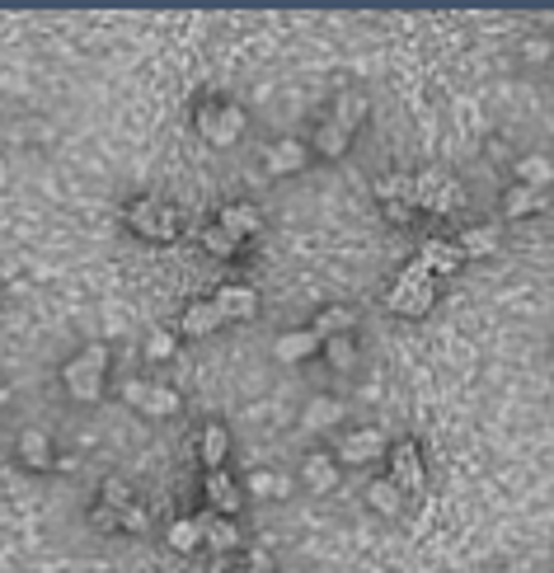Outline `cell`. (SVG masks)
Here are the masks:
<instances>
[{"instance_id":"obj_10","label":"cell","mask_w":554,"mask_h":573,"mask_svg":"<svg viewBox=\"0 0 554 573\" xmlns=\"http://www.w3.org/2000/svg\"><path fill=\"white\" fill-rule=\"evenodd\" d=\"M385 451V437L376 428H357L339 442V465H371Z\"/></svg>"},{"instance_id":"obj_20","label":"cell","mask_w":554,"mask_h":573,"mask_svg":"<svg viewBox=\"0 0 554 573\" xmlns=\"http://www.w3.org/2000/svg\"><path fill=\"white\" fill-rule=\"evenodd\" d=\"M226 451H231V433H226L221 423H207V428H202V437H198L202 465H207V470H221V465H226Z\"/></svg>"},{"instance_id":"obj_32","label":"cell","mask_w":554,"mask_h":573,"mask_svg":"<svg viewBox=\"0 0 554 573\" xmlns=\"http://www.w3.org/2000/svg\"><path fill=\"white\" fill-rule=\"evenodd\" d=\"M99 503H104V508H113V512H127L132 503H137V498H132V484H127V480L108 475V480L99 484Z\"/></svg>"},{"instance_id":"obj_36","label":"cell","mask_w":554,"mask_h":573,"mask_svg":"<svg viewBox=\"0 0 554 573\" xmlns=\"http://www.w3.org/2000/svg\"><path fill=\"white\" fill-rule=\"evenodd\" d=\"M381 212L390 226H409V221H414V207H409V202H381Z\"/></svg>"},{"instance_id":"obj_40","label":"cell","mask_w":554,"mask_h":573,"mask_svg":"<svg viewBox=\"0 0 554 573\" xmlns=\"http://www.w3.org/2000/svg\"><path fill=\"white\" fill-rule=\"evenodd\" d=\"M5 404H10V390H5V386H0V409H5Z\"/></svg>"},{"instance_id":"obj_7","label":"cell","mask_w":554,"mask_h":573,"mask_svg":"<svg viewBox=\"0 0 554 573\" xmlns=\"http://www.w3.org/2000/svg\"><path fill=\"white\" fill-rule=\"evenodd\" d=\"M202 494H207V508L216 517H235V512L245 508V489L226 475V470H207V480H202Z\"/></svg>"},{"instance_id":"obj_13","label":"cell","mask_w":554,"mask_h":573,"mask_svg":"<svg viewBox=\"0 0 554 573\" xmlns=\"http://www.w3.org/2000/svg\"><path fill=\"white\" fill-rule=\"evenodd\" d=\"M15 451H19V461L29 465V470H57V465H62L43 428H24V433H19V442H15Z\"/></svg>"},{"instance_id":"obj_30","label":"cell","mask_w":554,"mask_h":573,"mask_svg":"<svg viewBox=\"0 0 554 573\" xmlns=\"http://www.w3.org/2000/svg\"><path fill=\"white\" fill-rule=\"evenodd\" d=\"M179 409H184V400H179V390L155 386V381H151V395H146V409H141V414H155V419H170V414H179Z\"/></svg>"},{"instance_id":"obj_25","label":"cell","mask_w":554,"mask_h":573,"mask_svg":"<svg viewBox=\"0 0 554 573\" xmlns=\"http://www.w3.org/2000/svg\"><path fill=\"white\" fill-rule=\"evenodd\" d=\"M329 118H334L348 137H357V127L367 123V99H362V94H339V104H334Z\"/></svg>"},{"instance_id":"obj_27","label":"cell","mask_w":554,"mask_h":573,"mask_svg":"<svg viewBox=\"0 0 554 573\" xmlns=\"http://www.w3.org/2000/svg\"><path fill=\"white\" fill-rule=\"evenodd\" d=\"M165 545H170L174 555H193L202 545V531L193 517H179V522H170V531H165Z\"/></svg>"},{"instance_id":"obj_11","label":"cell","mask_w":554,"mask_h":573,"mask_svg":"<svg viewBox=\"0 0 554 573\" xmlns=\"http://www.w3.org/2000/svg\"><path fill=\"white\" fill-rule=\"evenodd\" d=\"M212 301L226 320H254V315H259V292H254V287H240V282H226Z\"/></svg>"},{"instance_id":"obj_21","label":"cell","mask_w":554,"mask_h":573,"mask_svg":"<svg viewBox=\"0 0 554 573\" xmlns=\"http://www.w3.org/2000/svg\"><path fill=\"white\" fill-rule=\"evenodd\" d=\"M536 212H545V193H536V188L526 184H512L508 193H503V217H536Z\"/></svg>"},{"instance_id":"obj_39","label":"cell","mask_w":554,"mask_h":573,"mask_svg":"<svg viewBox=\"0 0 554 573\" xmlns=\"http://www.w3.org/2000/svg\"><path fill=\"white\" fill-rule=\"evenodd\" d=\"M123 531H146V512H141L137 503L123 512Z\"/></svg>"},{"instance_id":"obj_18","label":"cell","mask_w":554,"mask_h":573,"mask_svg":"<svg viewBox=\"0 0 554 573\" xmlns=\"http://www.w3.org/2000/svg\"><path fill=\"white\" fill-rule=\"evenodd\" d=\"M343 400H329V395H320V400L306 404V414H301V428H310V433H324V428H339L343 423Z\"/></svg>"},{"instance_id":"obj_16","label":"cell","mask_w":554,"mask_h":573,"mask_svg":"<svg viewBox=\"0 0 554 573\" xmlns=\"http://www.w3.org/2000/svg\"><path fill=\"white\" fill-rule=\"evenodd\" d=\"M418 264L428 268L432 278H451L465 264V254L456 249V240H428V245L418 249Z\"/></svg>"},{"instance_id":"obj_24","label":"cell","mask_w":554,"mask_h":573,"mask_svg":"<svg viewBox=\"0 0 554 573\" xmlns=\"http://www.w3.org/2000/svg\"><path fill=\"white\" fill-rule=\"evenodd\" d=\"M367 503L381 512V517H400L404 512V494H400V484L395 480H371L367 484Z\"/></svg>"},{"instance_id":"obj_6","label":"cell","mask_w":554,"mask_h":573,"mask_svg":"<svg viewBox=\"0 0 554 573\" xmlns=\"http://www.w3.org/2000/svg\"><path fill=\"white\" fill-rule=\"evenodd\" d=\"M390 480L400 484L404 503L423 494L428 475H423V456H418V442H414V437H404V442H395V447H390Z\"/></svg>"},{"instance_id":"obj_9","label":"cell","mask_w":554,"mask_h":573,"mask_svg":"<svg viewBox=\"0 0 554 573\" xmlns=\"http://www.w3.org/2000/svg\"><path fill=\"white\" fill-rule=\"evenodd\" d=\"M216 226H221V231H231L235 240L245 245V240H254V235L263 231V217H259V207H254V202H226V207H221V217H216Z\"/></svg>"},{"instance_id":"obj_41","label":"cell","mask_w":554,"mask_h":573,"mask_svg":"<svg viewBox=\"0 0 554 573\" xmlns=\"http://www.w3.org/2000/svg\"><path fill=\"white\" fill-rule=\"evenodd\" d=\"M235 573H254V569H249V564H240V569H235Z\"/></svg>"},{"instance_id":"obj_14","label":"cell","mask_w":554,"mask_h":573,"mask_svg":"<svg viewBox=\"0 0 554 573\" xmlns=\"http://www.w3.org/2000/svg\"><path fill=\"white\" fill-rule=\"evenodd\" d=\"M221 325H226V315L216 310V301H193V306L179 315V334H184V339H207V334H216Z\"/></svg>"},{"instance_id":"obj_17","label":"cell","mask_w":554,"mask_h":573,"mask_svg":"<svg viewBox=\"0 0 554 573\" xmlns=\"http://www.w3.org/2000/svg\"><path fill=\"white\" fill-rule=\"evenodd\" d=\"M315 353H324V339L315 329H292V334H277V343H273L277 362H306Z\"/></svg>"},{"instance_id":"obj_1","label":"cell","mask_w":554,"mask_h":573,"mask_svg":"<svg viewBox=\"0 0 554 573\" xmlns=\"http://www.w3.org/2000/svg\"><path fill=\"white\" fill-rule=\"evenodd\" d=\"M123 221H127V231L141 235V240H151V245H170V240H179V231H184L179 207H174V202H160V198H132Z\"/></svg>"},{"instance_id":"obj_34","label":"cell","mask_w":554,"mask_h":573,"mask_svg":"<svg viewBox=\"0 0 554 573\" xmlns=\"http://www.w3.org/2000/svg\"><path fill=\"white\" fill-rule=\"evenodd\" d=\"M141 353L151 357V362H170L174 353H179V334H170V329H151L146 334V348Z\"/></svg>"},{"instance_id":"obj_12","label":"cell","mask_w":554,"mask_h":573,"mask_svg":"<svg viewBox=\"0 0 554 573\" xmlns=\"http://www.w3.org/2000/svg\"><path fill=\"white\" fill-rule=\"evenodd\" d=\"M202 531V541L212 545L216 555H226V550H240V527H235V517H216L212 508L202 512V517H193Z\"/></svg>"},{"instance_id":"obj_8","label":"cell","mask_w":554,"mask_h":573,"mask_svg":"<svg viewBox=\"0 0 554 573\" xmlns=\"http://www.w3.org/2000/svg\"><path fill=\"white\" fill-rule=\"evenodd\" d=\"M306 141H296V137H277L273 146H263V165H268V174H296V170H306Z\"/></svg>"},{"instance_id":"obj_15","label":"cell","mask_w":554,"mask_h":573,"mask_svg":"<svg viewBox=\"0 0 554 573\" xmlns=\"http://www.w3.org/2000/svg\"><path fill=\"white\" fill-rule=\"evenodd\" d=\"M301 480H306L310 494H329V489L339 484V456H329V451H310L306 461H301Z\"/></svg>"},{"instance_id":"obj_29","label":"cell","mask_w":554,"mask_h":573,"mask_svg":"<svg viewBox=\"0 0 554 573\" xmlns=\"http://www.w3.org/2000/svg\"><path fill=\"white\" fill-rule=\"evenodd\" d=\"M324 357H329V367H334V372H353V367H357V343H353V334L324 339Z\"/></svg>"},{"instance_id":"obj_4","label":"cell","mask_w":554,"mask_h":573,"mask_svg":"<svg viewBox=\"0 0 554 573\" xmlns=\"http://www.w3.org/2000/svg\"><path fill=\"white\" fill-rule=\"evenodd\" d=\"M198 132L207 146H235V141L245 137V109L207 99V104H198Z\"/></svg>"},{"instance_id":"obj_31","label":"cell","mask_w":554,"mask_h":573,"mask_svg":"<svg viewBox=\"0 0 554 573\" xmlns=\"http://www.w3.org/2000/svg\"><path fill=\"white\" fill-rule=\"evenodd\" d=\"M376 198L409 202V207H414V179H409V174H385V179H376Z\"/></svg>"},{"instance_id":"obj_3","label":"cell","mask_w":554,"mask_h":573,"mask_svg":"<svg viewBox=\"0 0 554 573\" xmlns=\"http://www.w3.org/2000/svg\"><path fill=\"white\" fill-rule=\"evenodd\" d=\"M104 372H108V353L99 348V343H90L85 353H76L62 367L66 395H71L76 404H94L99 395H104Z\"/></svg>"},{"instance_id":"obj_22","label":"cell","mask_w":554,"mask_h":573,"mask_svg":"<svg viewBox=\"0 0 554 573\" xmlns=\"http://www.w3.org/2000/svg\"><path fill=\"white\" fill-rule=\"evenodd\" d=\"M456 249H461L465 259H489L493 249H498V226H470V231L456 235Z\"/></svg>"},{"instance_id":"obj_5","label":"cell","mask_w":554,"mask_h":573,"mask_svg":"<svg viewBox=\"0 0 554 573\" xmlns=\"http://www.w3.org/2000/svg\"><path fill=\"white\" fill-rule=\"evenodd\" d=\"M465 202V193H461V184L451 179V174H442V170H423V174H414V207H423V212H456Z\"/></svg>"},{"instance_id":"obj_38","label":"cell","mask_w":554,"mask_h":573,"mask_svg":"<svg viewBox=\"0 0 554 573\" xmlns=\"http://www.w3.org/2000/svg\"><path fill=\"white\" fill-rule=\"evenodd\" d=\"M550 52H554V47H550V38H531V43L522 47V57H526V62H545Z\"/></svg>"},{"instance_id":"obj_33","label":"cell","mask_w":554,"mask_h":573,"mask_svg":"<svg viewBox=\"0 0 554 573\" xmlns=\"http://www.w3.org/2000/svg\"><path fill=\"white\" fill-rule=\"evenodd\" d=\"M202 249H207L212 259H235V254H240V240H235L231 231H221V226H207V231H202Z\"/></svg>"},{"instance_id":"obj_2","label":"cell","mask_w":554,"mask_h":573,"mask_svg":"<svg viewBox=\"0 0 554 573\" xmlns=\"http://www.w3.org/2000/svg\"><path fill=\"white\" fill-rule=\"evenodd\" d=\"M385 306H390V315H404V320H423L432 306H437V278H432L428 268L409 264L395 278V287H390V296H385Z\"/></svg>"},{"instance_id":"obj_19","label":"cell","mask_w":554,"mask_h":573,"mask_svg":"<svg viewBox=\"0 0 554 573\" xmlns=\"http://www.w3.org/2000/svg\"><path fill=\"white\" fill-rule=\"evenodd\" d=\"M512 170H517V184L536 188V193H545V188L554 184V160L550 155H522Z\"/></svg>"},{"instance_id":"obj_28","label":"cell","mask_w":554,"mask_h":573,"mask_svg":"<svg viewBox=\"0 0 554 573\" xmlns=\"http://www.w3.org/2000/svg\"><path fill=\"white\" fill-rule=\"evenodd\" d=\"M245 489L254 498H287L292 494V480H287V475H273V470H254L245 480Z\"/></svg>"},{"instance_id":"obj_35","label":"cell","mask_w":554,"mask_h":573,"mask_svg":"<svg viewBox=\"0 0 554 573\" xmlns=\"http://www.w3.org/2000/svg\"><path fill=\"white\" fill-rule=\"evenodd\" d=\"M90 527L94 531H118V527H123V512H113V508H104V503H94V508H90Z\"/></svg>"},{"instance_id":"obj_37","label":"cell","mask_w":554,"mask_h":573,"mask_svg":"<svg viewBox=\"0 0 554 573\" xmlns=\"http://www.w3.org/2000/svg\"><path fill=\"white\" fill-rule=\"evenodd\" d=\"M245 564H249V569H254V573H277V559L268 555V550H249V555H245Z\"/></svg>"},{"instance_id":"obj_26","label":"cell","mask_w":554,"mask_h":573,"mask_svg":"<svg viewBox=\"0 0 554 573\" xmlns=\"http://www.w3.org/2000/svg\"><path fill=\"white\" fill-rule=\"evenodd\" d=\"M348 146H353V137H348L334 118H324L320 132H315V151L329 155V160H339V155H348Z\"/></svg>"},{"instance_id":"obj_23","label":"cell","mask_w":554,"mask_h":573,"mask_svg":"<svg viewBox=\"0 0 554 573\" xmlns=\"http://www.w3.org/2000/svg\"><path fill=\"white\" fill-rule=\"evenodd\" d=\"M353 325H357V315L348 306H324L310 329H315L320 339H339V334H353Z\"/></svg>"}]
</instances>
